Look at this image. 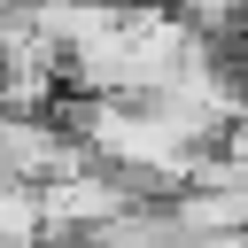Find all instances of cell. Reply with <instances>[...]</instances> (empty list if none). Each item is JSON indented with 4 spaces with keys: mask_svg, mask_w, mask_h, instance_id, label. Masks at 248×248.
I'll use <instances>...</instances> for the list:
<instances>
[{
    "mask_svg": "<svg viewBox=\"0 0 248 248\" xmlns=\"http://www.w3.org/2000/svg\"><path fill=\"white\" fill-rule=\"evenodd\" d=\"M23 240H46V209H39V186L31 178H8L0 170V248H23Z\"/></svg>",
    "mask_w": 248,
    "mask_h": 248,
    "instance_id": "6da1fadb",
    "label": "cell"
},
{
    "mask_svg": "<svg viewBox=\"0 0 248 248\" xmlns=\"http://www.w3.org/2000/svg\"><path fill=\"white\" fill-rule=\"evenodd\" d=\"M8 8H23V0H0V16H8Z\"/></svg>",
    "mask_w": 248,
    "mask_h": 248,
    "instance_id": "7a4b0ae2",
    "label": "cell"
}]
</instances>
